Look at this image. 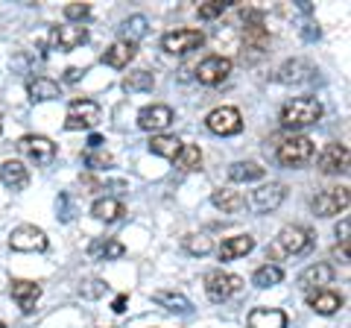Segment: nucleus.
Here are the masks:
<instances>
[{"label": "nucleus", "mask_w": 351, "mask_h": 328, "mask_svg": "<svg viewBox=\"0 0 351 328\" xmlns=\"http://www.w3.org/2000/svg\"><path fill=\"white\" fill-rule=\"evenodd\" d=\"M319 117H322V103L316 97H293L281 108V126H287V129L313 126V124H319Z\"/></svg>", "instance_id": "1"}, {"label": "nucleus", "mask_w": 351, "mask_h": 328, "mask_svg": "<svg viewBox=\"0 0 351 328\" xmlns=\"http://www.w3.org/2000/svg\"><path fill=\"white\" fill-rule=\"evenodd\" d=\"M311 229H304V226H284L281 232L276 235V240H272V246L267 249V258L272 261H278V258H290V255H299L304 253L307 246H311Z\"/></svg>", "instance_id": "2"}, {"label": "nucleus", "mask_w": 351, "mask_h": 328, "mask_svg": "<svg viewBox=\"0 0 351 328\" xmlns=\"http://www.w3.org/2000/svg\"><path fill=\"white\" fill-rule=\"evenodd\" d=\"M313 156H316V147L307 135H293L278 147V161L284 164V167H293V170L311 164Z\"/></svg>", "instance_id": "3"}, {"label": "nucleus", "mask_w": 351, "mask_h": 328, "mask_svg": "<svg viewBox=\"0 0 351 328\" xmlns=\"http://www.w3.org/2000/svg\"><path fill=\"white\" fill-rule=\"evenodd\" d=\"M243 288V279L234 276V272H226V270H211L205 276V293L211 302H226L232 299L234 293Z\"/></svg>", "instance_id": "4"}, {"label": "nucleus", "mask_w": 351, "mask_h": 328, "mask_svg": "<svg viewBox=\"0 0 351 328\" xmlns=\"http://www.w3.org/2000/svg\"><path fill=\"white\" fill-rule=\"evenodd\" d=\"M205 45L202 30H173L161 38V47L170 53V56H184L191 50H199Z\"/></svg>", "instance_id": "5"}, {"label": "nucleus", "mask_w": 351, "mask_h": 328, "mask_svg": "<svg viewBox=\"0 0 351 328\" xmlns=\"http://www.w3.org/2000/svg\"><path fill=\"white\" fill-rule=\"evenodd\" d=\"M205 126L211 129L214 135L228 138V135H237L240 129H243V117H240V112L234 106H219L205 117Z\"/></svg>", "instance_id": "6"}, {"label": "nucleus", "mask_w": 351, "mask_h": 328, "mask_svg": "<svg viewBox=\"0 0 351 328\" xmlns=\"http://www.w3.org/2000/svg\"><path fill=\"white\" fill-rule=\"evenodd\" d=\"M284 196H287V188H284L281 182H267V185H261V188L252 191L249 205L255 214H269L284 202Z\"/></svg>", "instance_id": "7"}, {"label": "nucleus", "mask_w": 351, "mask_h": 328, "mask_svg": "<svg viewBox=\"0 0 351 328\" xmlns=\"http://www.w3.org/2000/svg\"><path fill=\"white\" fill-rule=\"evenodd\" d=\"M9 246H12L15 253H44V249L50 246V240L38 226H18L15 232L9 235Z\"/></svg>", "instance_id": "8"}, {"label": "nucleus", "mask_w": 351, "mask_h": 328, "mask_svg": "<svg viewBox=\"0 0 351 328\" xmlns=\"http://www.w3.org/2000/svg\"><path fill=\"white\" fill-rule=\"evenodd\" d=\"M100 124V106L94 100H73L64 115V126L68 129H91Z\"/></svg>", "instance_id": "9"}, {"label": "nucleus", "mask_w": 351, "mask_h": 328, "mask_svg": "<svg viewBox=\"0 0 351 328\" xmlns=\"http://www.w3.org/2000/svg\"><path fill=\"white\" fill-rule=\"evenodd\" d=\"M311 209L316 217H334L339 211H346L348 209V188L343 185V188H328L322 194H316Z\"/></svg>", "instance_id": "10"}, {"label": "nucleus", "mask_w": 351, "mask_h": 328, "mask_svg": "<svg viewBox=\"0 0 351 328\" xmlns=\"http://www.w3.org/2000/svg\"><path fill=\"white\" fill-rule=\"evenodd\" d=\"M18 150L24 152V156H29L36 164H50L56 159V144L44 135H24L18 141Z\"/></svg>", "instance_id": "11"}, {"label": "nucleus", "mask_w": 351, "mask_h": 328, "mask_svg": "<svg viewBox=\"0 0 351 328\" xmlns=\"http://www.w3.org/2000/svg\"><path fill=\"white\" fill-rule=\"evenodd\" d=\"M88 41V30L82 24H62V27H53L50 32V45L53 50H76Z\"/></svg>", "instance_id": "12"}, {"label": "nucleus", "mask_w": 351, "mask_h": 328, "mask_svg": "<svg viewBox=\"0 0 351 328\" xmlns=\"http://www.w3.org/2000/svg\"><path fill=\"white\" fill-rule=\"evenodd\" d=\"M228 73H232V59L226 56H208L199 62V68H196V80L202 85H219L228 80Z\"/></svg>", "instance_id": "13"}, {"label": "nucleus", "mask_w": 351, "mask_h": 328, "mask_svg": "<svg viewBox=\"0 0 351 328\" xmlns=\"http://www.w3.org/2000/svg\"><path fill=\"white\" fill-rule=\"evenodd\" d=\"M9 293H12V299L18 302L21 311L32 314L36 311L38 296H41V284L38 281H27V279H12L9 281Z\"/></svg>", "instance_id": "14"}, {"label": "nucleus", "mask_w": 351, "mask_h": 328, "mask_svg": "<svg viewBox=\"0 0 351 328\" xmlns=\"http://www.w3.org/2000/svg\"><path fill=\"white\" fill-rule=\"evenodd\" d=\"M170 124H173L170 106H147V108H141V115H138V126L147 129V132H156V135H161Z\"/></svg>", "instance_id": "15"}, {"label": "nucleus", "mask_w": 351, "mask_h": 328, "mask_svg": "<svg viewBox=\"0 0 351 328\" xmlns=\"http://www.w3.org/2000/svg\"><path fill=\"white\" fill-rule=\"evenodd\" d=\"M334 281V267L319 261V264H311L307 270H302L299 276V288L304 293H313V290H325V284Z\"/></svg>", "instance_id": "16"}, {"label": "nucleus", "mask_w": 351, "mask_h": 328, "mask_svg": "<svg viewBox=\"0 0 351 328\" xmlns=\"http://www.w3.org/2000/svg\"><path fill=\"white\" fill-rule=\"evenodd\" d=\"M319 170L322 173H346L348 170V147L334 141V144H328L322 152H319Z\"/></svg>", "instance_id": "17"}, {"label": "nucleus", "mask_w": 351, "mask_h": 328, "mask_svg": "<svg viewBox=\"0 0 351 328\" xmlns=\"http://www.w3.org/2000/svg\"><path fill=\"white\" fill-rule=\"evenodd\" d=\"M0 182H3L9 191H24L29 182V170L18 159H9L0 164Z\"/></svg>", "instance_id": "18"}, {"label": "nucleus", "mask_w": 351, "mask_h": 328, "mask_svg": "<svg viewBox=\"0 0 351 328\" xmlns=\"http://www.w3.org/2000/svg\"><path fill=\"white\" fill-rule=\"evenodd\" d=\"M307 305L316 311V314H322V316H331L337 314L339 308H343V296L334 290H313V293H307Z\"/></svg>", "instance_id": "19"}, {"label": "nucleus", "mask_w": 351, "mask_h": 328, "mask_svg": "<svg viewBox=\"0 0 351 328\" xmlns=\"http://www.w3.org/2000/svg\"><path fill=\"white\" fill-rule=\"evenodd\" d=\"M255 249V237L252 235H234V237H226L223 246H219V261H234V258H243Z\"/></svg>", "instance_id": "20"}, {"label": "nucleus", "mask_w": 351, "mask_h": 328, "mask_svg": "<svg viewBox=\"0 0 351 328\" xmlns=\"http://www.w3.org/2000/svg\"><path fill=\"white\" fill-rule=\"evenodd\" d=\"M249 328H287V314L278 308H255L246 320Z\"/></svg>", "instance_id": "21"}, {"label": "nucleus", "mask_w": 351, "mask_h": 328, "mask_svg": "<svg viewBox=\"0 0 351 328\" xmlns=\"http://www.w3.org/2000/svg\"><path fill=\"white\" fill-rule=\"evenodd\" d=\"M123 253H126V246L114 237H97L88 246V255L97 261H117V258H123Z\"/></svg>", "instance_id": "22"}, {"label": "nucleus", "mask_w": 351, "mask_h": 328, "mask_svg": "<svg viewBox=\"0 0 351 328\" xmlns=\"http://www.w3.org/2000/svg\"><path fill=\"white\" fill-rule=\"evenodd\" d=\"M313 65L311 62H304V59H293L287 65H281V71H278V80L281 82H287V85H299V82H307L313 76Z\"/></svg>", "instance_id": "23"}, {"label": "nucleus", "mask_w": 351, "mask_h": 328, "mask_svg": "<svg viewBox=\"0 0 351 328\" xmlns=\"http://www.w3.org/2000/svg\"><path fill=\"white\" fill-rule=\"evenodd\" d=\"M135 53H138L135 45H129V41H114V45L103 53V65H108V68H126V65L135 59Z\"/></svg>", "instance_id": "24"}, {"label": "nucleus", "mask_w": 351, "mask_h": 328, "mask_svg": "<svg viewBox=\"0 0 351 328\" xmlns=\"http://www.w3.org/2000/svg\"><path fill=\"white\" fill-rule=\"evenodd\" d=\"M27 94L32 103H44V100H56L59 97V82L47 80V76H36L27 82Z\"/></svg>", "instance_id": "25"}, {"label": "nucleus", "mask_w": 351, "mask_h": 328, "mask_svg": "<svg viewBox=\"0 0 351 328\" xmlns=\"http://www.w3.org/2000/svg\"><path fill=\"white\" fill-rule=\"evenodd\" d=\"M211 202H214V209H219L223 214H234V211H240L243 209V194L240 191H232V188H219V191H214L211 194Z\"/></svg>", "instance_id": "26"}, {"label": "nucleus", "mask_w": 351, "mask_h": 328, "mask_svg": "<svg viewBox=\"0 0 351 328\" xmlns=\"http://www.w3.org/2000/svg\"><path fill=\"white\" fill-rule=\"evenodd\" d=\"M91 214L97 217V220H103V223H114V220H120V217L126 214V209H123V202L120 200H97L94 205H91Z\"/></svg>", "instance_id": "27"}, {"label": "nucleus", "mask_w": 351, "mask_h": 328, "mask_svg": "<svg viewBox=\"0 0 351 328\" xmlns=\"http://www.w3.org/2000/svg\"><path fill=\"white\" fill-rule=\"evenodd\" d=\"M179 150H182V141L176 135H152L149 138V152H156V156L167 159V161L179 156Z\"/></svg>", "instance_id": "28"}, {"label": "nucleus", "mask_w": 351, "mask_h": 328, "mask_svg": "<svg viewBox=\"0 0 351 328\" xmlns=\"http://www.w3.org/2000/svg\"><path fill=\"white\" fill-rule=\"evenodd\" d=\"M228 179L232 182H258V179H263V167L255 161H234L232 167H228Z\"/></svg>", "instance_id": "29"}, {"label": "nucleus", "mask_w": 351, "mask_h": 328, "mask_svg": "<svg viewBox=\"0 0 351 328\" xmlns=\"http://www.w3.org/2000/svg\"><path fill=\"white\" fill-rule=\"evenodd\" d=\"M152 302H158L161 308H167L173 314H188L191 311V302L182 296V293H173V290H156L152 293Z\"/></svg>", "instance_id": "30"}, {"label": "nucleus", "mask_w": 351, "mask_h": 328, "mask_svg": "<svg viewBox=\"0 0 351 328\" xmlns=\"http://www.w3.org/2000/svg\"><path fill=\"white\" fill-rule=\"evenodd\" d=\"M284 281V270L278 264H263L255 270V276H252V284L261 290H267V288H276V284Z\"/></svg>", "instance_id": "31"}, {"label": "nucleus", "mask_w": 351, "mask_h": 328, "mask_svg": "<svg viewBox=\"0 0 351 328\" xmlns=\"http://www.w3.org/2000/svg\"><path fill=\"white\" fill-rule=\"evenodd\" d=\"M152 85H156V76H152L149 71H132L123 80V91L141 94V91H152Z\"/></svg>", "instance_id": "32"}, {"label": "nucleus", "mask_w": 351, "mask_h": 328, "mask_svg": "<svg viewBox=\"0 0 351 328\" xmlns=\"http://www.w3.org/2000/svg\"><path fill=\"white\" fill-rule=\"evenodd\" d=\"M173 164L179 170H196L202 164V150L196 147V144H182V150H179V156L173 159Z\"/></svg>", "instance_id": "33"}, {"label": "nucleus", "mask_w": 351, "mask_h": 328, "mask_svg": "<svg viewBox=\"0 0 351 328\" xmlns=\"http://www.w3.org/2000/svg\"><path fill=\"white\" fill-rule=\"evenodd\" d=\"M147 36V18L144 15H132L126 24H123V38L120 41H129V45H138L141 38Z\"/></svg>", "instance_id": "34"}, {"label": "nucleus", "mask_w": 351, "mask_h": 328, "mask_svg": "<svg viewBox=\"0 0 351 328\" xmlns=\"http://www.w3.org/2000/svg\"><path fill=\"white\" fill-rule=\"evenodd\" d=\"M182 246L188 249L191 255H208L214 249V244H211V237H205V235H188L182 240Z\"/></svg>", "instance_id": "35"}, {"label": "nucleus", "mask_w": 351, "mask_h": 328, "mask_svg": "<svg viewBox=\"0 0 351 328\" xmlns=\"http://www.w3.org/2000/svg\"><path fill=\"white\" fill-rule=\"evenodd\" d=\"M228 9V0H208V3H199V18L202 21H214V18H219Z\"/></svg>", "instance_id": "36"}, {"label": "nucleus", "mask_w": 351, "mask_h": 328, "mask_svg": "<svg viewBox=\"0 0 351 328\" xmlns=\"http://www.w3.org/2000/svg\"><path fill=\"white\" fill-rule=\"evenodd\" d=\"M85 164L91 170H108L114 164V159L108 156V152H103V150H91V152H85Z\"/></svg>", "instance_id": "37"}, {"label": "nucleus", "mask_w": 351, "mask_h": 328, "mask_svg": "<svg viewBox=\"0 0 351 328\" xmlns=\"http://www.w3.org/2000/svg\"><path fill=\"white\" fill-rule=\"evenodd\" d=\"M88 15H91V6L88 3H68L64 6V18H68V24H76V21L82 24Z\"/></svg>", "instance_id": "38"}, {"label": "nucleus", "mask_w": 351, "mask_h": 328, "mask_svg": "<svg viewBox=\"0 0 351 328\" xmlns=\"http://www.w3.org/2000/svg\"><path fill=\"white\" fill-rule=\"evenodd\" d=\"M351 235V223L348 220H339V226H337V237H339V246H343V255L348 258V237Z\"/></svg>", "instance_id": "39"}, {"label": "nucleus", "mask_w": 351, "mask_h": 328, "mask_svg": "<svg viewBox=\"0 0 351 328\" xmlns=\"http://www.w3.org/2000/svg\"><path fill=\"white\" fill-rule=\"evenodd\" d=\"M88 284H91V288H82V293H85V296H100V293H103V288H106V284H103L100 279H94V281H88Z\"/></svg>", "instance_id": "40"}, {"label": "nucleus", "mask_w": 351, "mask_h": 328, "mask_svg": "<svg viewBox=\"0 0 351 328\" xmlns=\"http://www.w3.org/2000/svg\"><path fill=\"white\" fill-rule=\"evenodd\" d=\"M126 302H129V296H126V293H120V296L114 299V305H112V308H114L117 314H123V311H126Z\"/></svg>", "instance_id": "41"}, {"label": "nucleus", "mask_w": 351, "mask_h": 328, "mask_svg": "<svg viewBox=\"0 0 351 328\" xmlns=\"http://www.w3.org/2000/svg\"><path fill=\"white\" fill-rule=\"evenodd\" d=\"M82 73H85V71H80V68H68V71H64V80H68V82H76Z\"/></svg>", "instance_id": "42"}, {"label": "nucleus", "mask_w": 351, "mask_h": 328, "mask_svg": "<svg viewBox=\"0 0 351 328\" xmlns=\"http://www.w3.org/2000/svg\"><path fill=\"white\" fill-rule=\"evenodd\" d=\"M88 147H91V150H100V147H103V138H100V135H91V138H88Z\"/></svg>", "instance_id": "43"}, {"label": "nucleus", "mask_w": 351, "mask_h": 328, "mask_svg": "<svg viewBox=\"0 0 351 328\" xmlns=\"http://www.w3.org/2000/svg\"><path fill=\"white\" fill-rule=\"evenodd\" d=\"M0 132H3V117H0Z\"/></svg>", "instance_id": "44"}]
</instances>
